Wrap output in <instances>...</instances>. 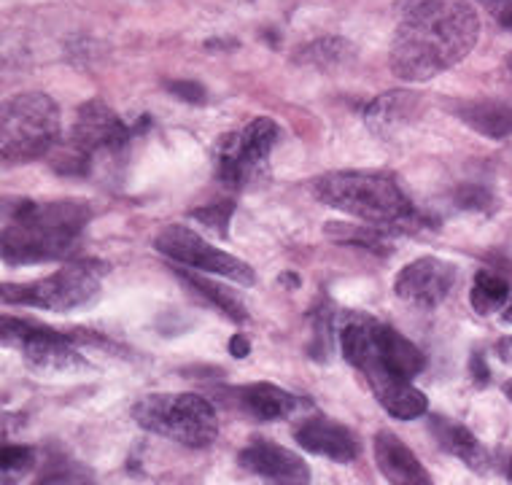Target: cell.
Wrapping results in <instances>:
<instances>
[{
  "label": "cell",
  "instance_id": "cell-1",
  "mask_svg": "<svg viewBox=\"0 0 512 485\" xmlns=\"http://www.w3.org/2000/svg\"><path fill=\"white\" fill-rule=\"evenodd\" d=\"M480 17L469 0H421L407 11L391 44V71L402 81H429L459 65L477 44Z\"/></svg>",
  "mask_w": 512,
  "mask_h": 485
},
{
  "label": "cell",
  "instance_id": "cell-2",
  "mask_svg": "<svg viewBox=\"0 0 512 485\" xmlns=\"http://www.w3.org/2000/svg\"><path fill=\"white\" fill-rule=\"evenodd\" d=\"M92 219V208L81 200L3 203V262L36 265L65 259L76 251L81 232Z\"/></svg>",
  "mask_w": 512,
  "mask_h": 485
},
{
  "label": "cell",
  "instance_id": "cell-3",
  "mask_svg": "<svg viewBox=\"0 0 512 485\" xmlns=\"http://www.w3.org/2000/svg\"><path fill=\"white\" fill-rule=\"evenodd\" d=\"M313 189L318 200L329 208H337L378 227L397 230V224H407L415 216L405 189L389 173L337 170V173L318 178Z\"/></svg>",
  "mask_w": 512,
  "mask_h": 485
},
{
  "label": "cell",
  "instance_id": "cell-4",
  "mask_svg": "<svg viewBox=\"0 0 512 485\" xmlns=\"http://www.w3.org/2000/svg\"><path fill=\"white\" fill-rule=\"evenodd\" d=\"M60 108L44 92H25L3 106L0 157L6 165H25L52 154L60 138Z\"/></svg>",
  "mask_w": 512,
  "mask_h": 485
},
{
  "label": "cell",
  "instance_id": "cell-5",
  "mask_svg": "<svg viewBox=\"0 0 512 485\" xmlns=\"http://www.w3.org/2000/svg\"><path fill=\"white\" fill-rule=\"evenodd\" d=\"M135 424L186 448H208L219 434V418L197 394H151L133 407Z\"/></svg>",
  "mask_w": 512,
  "mask_h": 485
},
{
  "label": "cell",
  "instance_id": "cell-6",
  "mask_svg": "<svg viewBox=\"0 0 512 485\" xmlns=\"http://www.w3.org/2000/svg\"><path fill=\"white\" fill-rule=\"evenodd\" d=\"M106 278V265L98 259H76L62 265L57 273L33 283H6L3 300L22 308H41L52 313L84 308L100 294Z\"/></svg>",
  "mask_w": 512,
  "mask_h": 485
},
{
  "label": "cell",
  "instance_id": "cell-7",
  "mask_svg": "<svg viewBox=\"0 0 512 485\" xmlns=\"http://www.w3.org/2000/svg\"><path fill=\"white\" fill-rule=\"evenodd\" d=\"M127 141L130 127L103 100H89L79 108L68 141L54 146L57 157L52 159V165L65 176H84L92 168V157L98 151H114Z\"/></svg>",
  "mask_w": 512,
  "mask_h": 485
},
{
  "label": "cell",
  "instance_id": "cell-8",
  "mask_svg": "<svg viewBox=\"0 0 512 485\" xmlns=\"http://www.w3.org/2000/svg\"><path fill=\"white\" fill-rule=\"evenodd\" d=\"M3 343L19 348L27 367L38 375H71L89 367L71 337L19 318H3Z\"/></svg>",
  "mask_w": 512,
  "mask_h": 485
},
{
  "label": "cell",
  "instance_id": "cell-9",
  "mask_svg": "<svg viewBox=\"0 0 512 485\" xmlns=\"http://www.w3.org/2000/svg\"><path fill=\"white\" fill-rule=\"evenodd\" d=\"M154 248L162 256L178 262V265L195 267L200 273L224 275V278H230V281L240 283V286H254L256 283L251 265L240 262L238 256L227 254L221 248H213L208 240L200 238L189 227H181V224H170V227L159 232L157 240H154Z\"/></svg>",
  "mask_w": 512,
  "mask_h": 485
},
{
  "label": "cell",
  "instance_id": "cell-10",
  "mask_svg": "<svg viewBox=\"0 0 512 485\" xmlns=\"http://www.w3.org/2000/svg\"><path fill=\"white\" fill-rule=\"evenodd\" d=\"M278 135H281L278 124L267 116H259L238 133L221 138L219 159H216L221 181L227 186H243L259 176Z\"/></svg>",
  "mask_w": 512,
  "mask_h": 485
},
{
  "label": "cell",
  "instance_id": "cell-11",
  "mask_svg": "<svg viewBox=\"0 0 512 485\" xmlns=\"http://www.w3.org/2000/svg\"><path fill=\"white\" fill-rule=\"evenodd\" d=\"M456 283V267L437 256H424L402 267L394 281V294L413 308H437Z\"/></svg>",
  "mask_w": 512,
  "mask_h": 485
},
{
  "label": "cell",
  "instance_id": "cell-12",
  "mask_svg": "<svg viewBox=\"0 0 512 485\" xmlns=\"http://www.w3.org/2000/svg\"><path fill=\"white\" fill-rule=\"evenodd\" d=\"M240 467L254 472L267 485H310L308 464L273 440L256 437L240 453Z\"/></svg>",
  "mask_w": 512,
  "mask_h": 485
},
{
  "label": "cell",
  "instance_id": "cell-13",
  "mask_svg": "<svg viewBox=\"0 0 512 485\" xmlns=\"http://www.w3.org/2000/svg\"><path fill=\"white\" fill-rule=\"evenodd\" d=\"M294 440L300 442V448L337 461V464H348L359 456L356 434L348 426L337 424L332 418H321V415L302 421L294 432Z\"/></svg>",
  "mask_w": 512,
  "mask_h": 485
},
{
  "label": "cell",
  "instance_id": "cell-14",
  "mask_svg": "<svg viewBox=\"0 0 512 485\" xmlns=\"http://www.w3.org/2000/svg\"><path fill=\"white\" fill-rule=\"evenodd\" d=\"M372 450H375V464H378L380 475L389 480V485H434L424 464L397 434L380 432Z\"/></svg>",
  "mask_w": 512,
  "mask_h": 485
},
{
  "label": "cell",
  "instance_id": "cell-15",
  "mask_svg": "<svg viewBox=\"0 0 512 485\" xmlns=\"http://www.w3.org/2000/svg\"><path fill=\"white\" fill-rule=\"evenodd\" d=\"M367 383H370L372 394L383 405V410L399 418V421H413L418 415H424L426 407H429V399H426L424 391H418L410 380L378 375V378H370Z\"/></svg>",
  "mask_w": 512,
  "mask_h": 485
},
{
  "label": "cell",
  "instance_id": "cell-16",
  "mask_svg": "<svg viewBox=\"0 0 512 485\" xmlns=\"http://www.w3.org/2000/svg\"><path fill=\"white\" fill-rule=\"evenodd\" d=\"M461 122L472 127L475 133L494 138V141H504L512 138V106L504 100H464L459 106L453 108Z\"/></svg>",
  "mask_w": 512,
  "mask_h": 485
},
{
  "label": "cell",
  "instance_id": "cell-17",
  "mask_svg": "<svg viewBox=\"0 0 512 485\" xmlns=\"http://www.w3.org/2000/svg\"><path fill=\"white\" fill-rule=\"evenodd\" d=\"M415 114H418V97L413 92H386L372 100L370 108L364 111V122L375 135L389 138L413 122Z\"/></svg>",
  "mask_w": 512,
  "mask_h": 485
},
{
  "label": "cell",
  "instance_id": "cell-18",
  "mask_svg": "<svg viewBox=\"0 0 512 485\" xmlns=\"http://www.w3.org/2000/svg\"><path fill=\"white\" fill-rule=\"evenodd\" d=\"M432 434L442 450H448L453 459L464 461L469 469L483 472L488 467L486 448L477 442V437L467 426H459L448 418H432Z\"/></svg>",
  "mask_w": 512,
  "mask_h": 485
},
{
  "label": "cell",
  "instance_id": "cell-19",
  "mask_svg": "<svg viewBox=\"0 0 512 485\" xmlns=\"http://www.w3.org/2000/svg\"><path fill=\"white\" fill-rule=\"evenodd\" d=\"M243 405L259 421H278L297 410V399L273 383H254L243 391Z\"/></svg>",
  "mask_w": 512,
  "mask_h": 485
},
{
  "label": "cell",
  "instance_id": "cell-20",
  "mask_svg": "<svg viewBox=\"0 0 512 485\" xmlns=\"http://www.w3.org/2000/svg\"><path fill=\"white\" fill-rule=\"evenodd\" d=\"M512 297V289L507 278L491 270H480L475 275V286L469 291V302L480 316H491V313H502Z\"/></svg>",
  "mask_w": 512,
  "mask_h": 485
},
{
  "label": "cell",
  "instance_id": "cell-21",
  "mask_svg": "<svg viewBox=\"0 0 512 485\" xmlns=\"http://www.w3.org/2000/svg\"><path fill=\"white\" fill-rule=\"evenodd\" d=\"M178 275L184 278L192 289L200 294V297H205V300L211 302L213 308H219L221 313H227V316L232 318V321H246V308L240 305V300L235 297V294H230L227 289H221L219 283H211L208 278H203V275H195V273H186V270H178Z\"/></svg>",
  "mask_w": 512,
  "mask_h": 485
},
{
  "label": "cell",
  "instance_id": "cell-22",
  "mask_svg": "<svg viewBox=\"0 0 512 485\" xmlns=\"http://www.w3.org/2000/svg\"><path fill=\"white\" fill-rule=\"evenodd\" d=\"M354 57V46L343 41V38H321L308 49H302L297 60L313 68H335L340 62H348Z\"/></svg>",
  "mask_w": 512,
  "mask_h": 485
},
{
  "label": "cell",
  "instance_id": "cell-23",
  "mask_svg": "<svg viewBox=\"0 0 512 485\" xmlns=\"http://www.w3.org/2000/svg\"><path fill=\"white\" fill-rule=\"evenodd\" d=\"M230 216H232V203H216V205H205V208H197L192 211V219H197L203 227H208L216 235H227V227H230Z\"/></svg>",
  "mask_w": 512,
  "mask_h": 485
},
{
  "label": "cell",
  "instance_id": "cell-24",
  "mask_svg": "<svg viewBox=\"0 0 512 485\" xmlns=\"http://www.w3.org/2000/svg\"><path fill=\"white\" fill-rule=\"evenodd\" d=\"M456 200L461 203V208H472V211H483L491 205V194L480 186H464L456 192Z\"/></svg>",
  "mask_w": 512,
  "mask_h": 485
},
{
  "label": "cell",
  "instance_id": "cell-25",
  "mask_svg": "<svg viewBox=\"0 0 512 485\" xmlns=\"http://www.w3.org/2000/svg\"><path fill=\"white\" fill-rule=\"evenodd\" d=\"M30 459H33V453L22 448V445H6V448L0 450V464H3V469H22L30 464Z\"/></svg>",
  "mask_w": 512,
  "mask_h": 485
},
{
  "label": "cell",
  "instance_id": "cell-26",
  "mask_svg": "<svg viewBox=\"0 0 512 485\" xmlns=\"http://www.w3.org/2000/svg\"><path fill=\"white\" fill-rule=\"evenodd\" d=\"M477 3H480L496 22H502L504 27H512V0H477Z\"/></svg>",
  "mask_w": 512,
  "mask_h": 485
},
{
  "label": "cell",
  "instance_id": "cell-27",
  "mask_svg": "<svg viewBox=\"0 0 512 485\" xmlns=\"http://www.w3.org/2000/svg\"><path fill=\"white\" fill-rule=\"evenodd\" d=\"M168 89L173 95L189 100V103H203L205 100V89L195 84V81H170Z\"/></svg>",
  "mask_w": 512,
  "mask_h": 485
},
{
  "label": "cell",
  "instance_id": "cell-28",
  "mask_svg": "<svg viewBox=\"0 0 512 485\" xmlns=\"http://www.w3.org/2000/svg\"><path fill=\"white\" fill-rule=\"evenodd\" d=\"M230 351H232V356L243 359V356L251 351V345H248V340L243 335H235V337H232V343H230Z\"/></svg>",
  "mask_w": 512,
  "mask_h": 485
},
{
  "label": "cell",
  "instance_id": "cell-29",
  "mask_svg": "<svg viewBox=\"0 0 512 485\" xmlns=\"http://www.w3.org/2000/svg\"><path fill=\"white\" fill-rule=\"evenodd\" d=\"M472 375H475L477 383H486L488 380V367L486 362H483V356H475V359H472Z\"/></svg>",
  "mask_w": 512,
  "mask_h": 485
},
{
  "label": "cell",
  "instance_id": "cell-30",
  "mask_svg": "<svg viewBox=\"0 0 512 485\" xmlns=\"http://www.w3.org/2000/svg\"><path fill=\"white\" fill-rule=\"evenodd\" d=\"M496 353H499V359H502L504 364H512V337H504V340H499V345H496Z\"/></svg>",
  "mask_w": 512,
  "mask_h": 485
},
{
  "label": "cell",
  "instance_id": "cell-31",
  "mask_svg": "<svg viewBox=\"0 0 512 485\" xmlns=\"http://www.w3.org/2000/svg\"><path fill=\"white\" fill-rule=\"evenodd\" d=\"M502 321L504 324H512V297H510V302H507V308L502 310Z\"/></svg>",
  "mask_w": 512,
  "mask_h": 485
},
{
  "label": "cell",
  "instance_id": "cell-32",
  "mask_svg": "<svg viewBox=\"0 0 512 485\" xmlns=\"http://www.w3.org/2000/svg\"><path fill=\"white\" fill-rule=\"evenodd\" d=\"M507 477H510V480H512V461H510V464H507Z\"/></svg>",
  "mask_w": 512,
  "mask_h": 485
},
{
  "label": "cell",
  "instance_id": "cell-33",
  "mask_svg": "<svg viewBox=\"0 0 512 485\" xmlns=\"http://www.w3.org/2000/svg\"><path fill=\"white\" fill-rule=\"evenodd\" d=\"M507 68H510V76H512V54H510V62H507Z\"/></svg>",
  "mask_w": 512,
  "mask_h": 485
},
{
  "label": "cell",
  "instance_id": "cell-34",
  "mask_svg": "<svg viewBox=\"0 0 512 485\" xmlns=\"http://www.w3.org/2000/svg\"><path fill=\"white\" fill-rule=\"evenodd\" d=\"M507 394H510V397H512V383H510V386H507Z\"/></svg>",
  "mask_w": 512,
  "mask_h": 485
}]
</instances>
